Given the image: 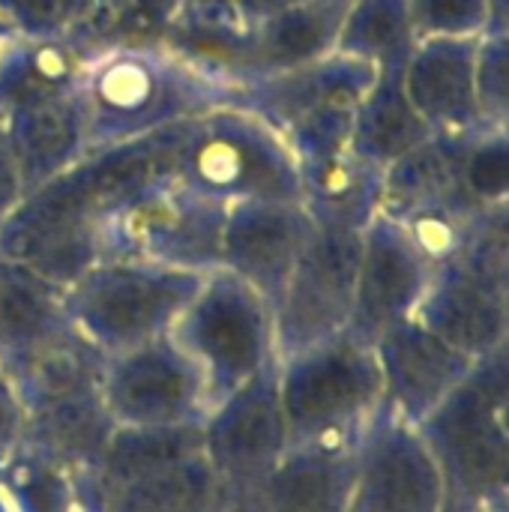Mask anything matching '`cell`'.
Instances as JSON below:
<instances>
[{"label":"cell","instance_id":"1","mask_svg":"<svg viewBox=\"0 0 509 512\" xmlns=\"http://www.w3.org/2000/svg\"><path fill=\"white\" fill-rule=\"evenodd\" d=\"M186 123L90 150L48 183L21 195L0 222V255L60 288L72 285L87 267L102 261L105 222L177 174Z\"/></svg>","mask_w":509,"mask_h":512},{"label":"cell","instance_id":"2","mask_svg":"<svg viewBox=\"0 0 509 512\" xmlns=\"http://www.w3.org/2000/svg\"><path fill=\"white\" fill-rule=\"evenodd\" d=\"M231 90L228 81L180 57L165 42L96 48L75 87L87 153L195 120L225 105Z\"/></svg>","mask_w":509,"mask_h":512},{"label":"cell","instance_id":"3","mask_svg":"<svg viewBox=\"0 0 509 512\" xmlns=\"http://www.w3.org/2000/svg\"><path fill=\"white\" fill-rule=\"evenodd\" d=\"M444 477V512L509 501V345L471 372L417 426Z\"/></svg>","mask_w":509,"mask_h":512},{"label":"cell","instance_id":"4","mask_svg":"<svg viewBox=\"0 0 509 512\" xmlns=\"http://www.w3.org/2000/svg\"><path fill=\"white\" fill-rule=\"evenodd\" d=\"M174 180L222 207L237 201H300V165L285 135L261 114L216 105L186 123Z\"/></svg>","mask_w":509,"mask_h":512},{"label":"cell","instance_id":"5","mask_svg":"<svg viewBox=\"0 0 509 512\" xmlns=\"http://www.w3.org/2000/svg\"><path fill=\"white\" fill-rule=\"evenodd\" d=\"M509 207L486 210L465 243L435 264L414 318L468 357L509 345Z\"/></svg>","mask_w":509,"mask_h":512},{"label":"cell","instance_id":"6","mask_svg":"<svg viewBox=\"0 0 509 512\" xmlns=\"http://www.w3.org/2000/svg\"><path fill=\"white\" fill-rule=\"evenodd\" d=\"M207 273L132 258H102L63 288V309L78 336L105 357L171 330Z\"/></svg>","mask_w":509,"mask_h":512},{"label":"cell","instance_id":"7","mask_svg":"<svg viewBox=\"0 0 509 512\" xmlns=\"http://www.w3.org/2000/svg\"><path fill=\"white\" fill-rule=\"evenodd\" d=\"M168 339L204 375L207 405H219L276 357L273 309L240 276L216 267L177 315Z\"/></svg>","mask_w":509,"mask_h":512},{"label":"cell","instance_id":"8","mask_svg":"<svg viewBox=\"0 0 509 512\" xmlns=\"http://www.w3.org/2000/svg\"><path fill=\"white\" fill-rule=\"evenodd\" d=\"M279 399L288 444L360 435L381 405V369L372 345L345 330L279 360Z\"/></svg>","mask_w":509,"mask_h":512},{"label":"cell","instance_id":"9","mask_svg":"<svg viewBox=\"0 0 509 512\" xmlns=\"http://www.w3.org/2000/svg\"><path fill=\"white\" fill-rule=\"evenodd\" d=\"M462 135L432 132L414 150L390 162L381 177L378 213L408 228L432 264L450 258L486 213L471 201L459 177Z\"/></svg>","mask_w":509,"mask_h":512},{"label":"cell","instance_id":"10","mask_svg":"<svg viewBox=\"0 0 509 512\" xmlns=\"http://www.w3.org/2000/svg\"><path fill=\"white\" fill-rule=\"evenodd\" d=\"M225 207L174 177L117 210L102 228V258H132L210 273L219 267Z\"/></svg>","mask_w":509,"mask_h":512},{"label":"cell","instance_id":"11","mask_svg":"<svg viewBox=\"0 0 509 512\" xmlns=\"http://www.w3.org/2000/svg\"><path fill=\"white\" fill-rule=\"evenodd\" d=\"M363 231L318 225L273 309V345L285 360L348 330Z\"/></svg>","mask_w":509,"mask_h":512},{"label":"cell","instance_id":"12","mask_svg":"<svg viewBox=\"0 0 509 512\" xmlns=\"http://www.w3.org/2000/svg\"><path fill=\"white\" fill-rule=\"evenodd\" d=\"M201 429L204 459L234 501H249L288 450V426L279 399V360L213 405Z\"/></svg>","mask_w":509,"mask_h":512},{"label":"cell","instance_id":"13","mask_svg":"<svg viewBox=\"0 0 509 512\" xmlns=\"http://www.w3.org/2000/svg\"><path fill=\"white\" fill-rule=\"evenodd\" d=\"M348 512H444V477L432 450L387 405L360 429Z\"/></svg>","mask_w":509,"mask_h":512},{"label":"cell","instance_id":"14","mask_svg":"<svg viewBox=\"0 0 509 512\" xmlns=\"http://www.w3.org/2000/svg\"><path fill=\"white\" fill-rule=\"evenodd\" d=\"M102 402L114 426L204 423L210 414L204 375L168 333L105 360Z\"/></svg>","mask_w":509,"mask_h":512},{"label":"cell","instance_id":"15","mask_svg":"<svg viewBox=\"0 0 509 512\" xmlns=\"http://www.w3.org/2000/svg\"><path fill=\"white\" fill-rule=\"evenodd\" d=\"M432 270L435 264L411 231L390 216L375 213L363 228L348 333L366 345H375L381 333L414 318Z\"/></svg>","mask_w":509,"mask_h":512},{"label":"cell","instance_id":"16","mask_svg":"<svg viewBox=\"0 0 509 512\" xmlns=\"http://www.w3.org/2000/svg\"><path fill=\"white\" fill-rule=\"evenodd\" d=\"M315 231L300 201H237L225 207L219 267L249 282L276 309L288 276Z\"/></svg>","mask_w":509,"mask_h":512},{"label":"cell","instance_id":"17","mask_svg":"<svg viewBox=\"0 0 509 512\" xmlns=\"http://www.w3.org/2000/svg\"><path fill=\"white\" fill-rule=\"evenodd\" d=\"M372 351L381 369V405L411 426H420L474 366V357L447 345L417 318L381 333Z\"/></svg>","mask_w":509,"mask_h":512},{"label":"cell","instance_id":"18","mask_svg":"<svg viewBox=\"0 0 509 512\" xmlns=\"http://www.w3.org/2000/svg\"><path fill=\"white\" fill-rule=\"evenodd\" d=\"M375 75L378 69L372 63L333 51L315 63L288 72L249 78L231 90L228 102L261 114L267 123L285 132L324 108H357Z\"/></svg>","mask_w":509,"mask_h":512},{"label":"cell","instance_id":"19","mask_svg":"<svg viewBox=\"0 0 509 512\" xmlns=\"http://www.w3.org/2000/svg\"><path fill=\"white\" fill-rule=\"evenodd\" d=\"M477 39L480 36L420 39L405 60V93L432 132L462 135L489 126L480 117L474 93Z\"/></svg>","mask_w":509,"mask_h":512},{"label":"cell","instance_id":"20","mask_svg":"<svg viewBox=\"0 0 509 512\" xmlns=\"http://www.w3.org/2000/svg\"><path fill=\"white\" fill-rule=\"evenodd\" d=\"M357 438L288 444L249 498L258 512H348Z\"/></svg>","mask_w":509,"mask_h":512},{"label":"cell","instance_id":"21","mask_svg":"<svg viewBox=\"0 0 509 512\" xmlns=\"http://www.w3.org/2000/svg\"><path fill=\"white\" fill-rule=\"evenodd\" d=\"M351 0H297L246 33V78L288 72L336 51ZM240 81V84H243Z\"/></svg>","mask_w":509,"mask_h":512},{"label":"cell","instance_id":"22","mask_svg":"<svg viewBox=\"0 0 509 512\" xmlns=\"http://www.w3.org/2000/svg\"><path fill=\"white\" fill-rule=\"evenodd\" d=\"M90 51L72 36H0V123L18 111L75 93Z\"/></svg>","mask_w":509,"mask_h":512},{"label":"cell","instance_id":"23","mask_svg":"<svg viewBox=\"0 0 509 512\" xmlns=\"http://www.w3.org/2000/svg\"><path fill=\"white\" fill-rule=\"evenodd\" d=\"M0 135L6 138V147L15 159L24 195L87 153L75 93L6 117L0 123Z\"/></svg>","mask_w":509,"mask_h":512},{"label":"cell","instance_id":"24","mask_svg":"<svg viewBox=\"0 0 509 512\" xmlns=\"http://www.w3.org/2000/svg\"><path fill=\"white\" fill-rule=\"evenodd\" d=\"M24 441L57 465L90 477L111 432L114 420L102 402V390H81L24 411Z\"/></svg>","mask_w":509,"mask_h":512},{"label":"cell","instance_id":"25","mask_svg":"<svg viewBox=\"0 0 509 512\" xmlns=\"http://www.w3.org/2000/svg\"><path fill=\"white\" fill-rule=\"evenodd\" d=\"M402 69L405 63L378 66V75L366 96L357 102L351 120L354 156L381 171L432 135V129L423 123V117L405 93Z\"/></svg>","mask_w":509,"mask_h":512},{"label":"cell","instance_id":"26","mask_svg":"<svg viewBox=\"0 0 509 512\" xmlns=\"http://www.w3.org/2000/svg\"><path fill=\"white\" fill-rule=\"evenodd\" d=\"M384 171L354 156L351 147L300 165L303 207L318 225L363 231L381 204Z\"/></svg>","mask_w":509,"mask_h":512},{"label":"cell","instance_id":"27","mask_svg":"<svg viewBox=\"0 0 509 512\" xmlns=\"http://www.w3.org/2000/svg\"><path fill=\"white\" fill-rule=\"evenodd\" d=\"M69 330L63 288L0 255V360L42 348Z\"/></svg>","mask_w":509,"mask_h":512},{"label":"cell","instance_id":"28","mask_svg":"<svg viewBox=\"0 0 509 512\" xmlns=\"http://www.w3.org/2000/svg\"><path fill=\"white\" fill-rule=\"evenodd\" d=\"M99 512H228L234 498L204 453L99 495Z\"/></svg>","mask_w":509,"mask_h":512},{"label":"cell","instance_id":"29","mask_svg":"<svg viewBox=\"0 0 509 512\" xmlns=\"http://www.w3.org/2000/svg\"><path fill=\"white\" fill-rule=\"evenodd\" d=\"M204 453V429L201 423H177V426H114L93 474L90 489L99 495L132 483L144 474L183 462L189 456Z\"/></svg>","mask_w":509,"mask_h":512},{"label":"cell","instance_id":"30","mask_svg":"<svg viewBox=\"0 0 509 512\" xmlns=\"http://www.w3.org/2000/svg\"><path fill=\"white\" fill-rule=\"evenodd\" d=\"M417 39L411 30L405 0H351L336 51L366 60L375 69L405 63Z\"/></svg>","mask_w":509,"mask_h":512},{"label":"cell","instance_id":"31","mask_svg":"<svg viewBox=\"0 0 509 512\" xmlns=\"http://www.w3.org/2000/svg\"><path fill=\"white\" fill-rule=\"evenodd\" d=\"M177 6L180 0H93L72 39L87 51L105 45L159 42L177 15Z\"/></svg>","mask_w":509,"mask_h":512},{"label":"cell","instance_id":"32","mask_svg":"<svg viewBox=\"0 0 509 512\" xmlns=\"http://www.w3.org/2000/svg\"><path fill=\"white\" fill-rule=\"evenodd\" d=\"M459 177L483 210L509 204V126H480L462 135Z\"/></svg>","mask_w":509,"mask_h":512},{"label":"cell","instance_id":"33","mask_svg":"<svg viewBox=\"0 0 509 512\" xmlns=\"http://www.w3.org/2000/svg\"><path fill=\"white\" fill-rule=\"evenodd\" d=\"M93 0H0V24L12 36L60 39L75 36Z\"/></svg>","mask_w":509,"mask_h":512},{"label":"cell","instance_id":"34","mask_svg":"<svg viewBox=\"0 0 509 512\" xmlns=\"http://www.w3.org/2000/svg\"><path fill=\"white\" fill-rule=\"evenodd\" d=\"M414 39L483 36L492 27L489 0H405Z\"/></svg>","mask_w":509,"mask_h":512},{"label":"cell","instance_id":"35","mask_svg":"<svg viewBox=\"0 0 509 512\" xmlns=\"http://www.w3.org/2000/svg\"><path fill=\"white\" fill-rule=\"evenodd\" d=\"M474 93L483 123L509 126V33H483L477 39Z\"/></svg>","mask_w":509,"mask_h":512},{"label":"cell","instance_id":"36","mask_svg":"<svg viewBox=\"0 0 509 512\" xmlns=\"http://www.w3.org/2000/svg\"><path fill=\"white\" fill-rule=\"evenodd\" d=\"M24 405L9 381V375L0 369V462L24 441Z\"/></svg>","mask_w":509,"mask_h":512},{"label":"cell","instance_id":"37","mask_svg":"<svg viewBox=\"0 0 509 512\" xmlns=\"http://www.w3.org/2000/svg\"><path fill=\"white\" fill-rule=\"evenodd\" d=\"M24 189H21V177L15 168V159L6 147V138L0 135V222L9 216V210L21 201Z\"/></svg>","mask_w":509,"mask_h":512},{"label":"cell","instance_id":"38","mask_svg":"<svg viewBox=\"0 0 509 512\" xmlns=\"http://www.w3.org/2000/svg\"><path fill=\"white\" fill-rule=\"evenodd\" d=\"M291 3H297V0H234V6H237L240 18H243L249 27H252L255 21H261V18L273 15V12L285 9V6H291Z\"/></svg>","mask_w":509,"mask_h":512},{"label":"cell","instance_id":"39","mask_svg":"<svg viewBox=\"0 0 509 512\" xmlns=\"http://www.w3.org/2000/svg\"><path fill=\"white\" fill-rule=\"evenodd\" d=\"M492 27L489 33H509V0H489Z\"/></svg>","mask_w":509,"mask_h":512},{"label":"cell","instance_id":"40","mask_svg":"<svg viewBox=\"0 0 509 512\" xmlns=\"http://www.w3.org/2000/svg\"><path fill=\"white\" fill-rule=\"evenodd\" d=\"M228 512H258L255 507H252V501H234L231 504V510Z\"/></svg>","mask_w":509,"mask_h":512},{"label":"cell","instance_id":"41","mask_svg":"<svg viewBox=\"0 0 509 512\" xmlns=\"http://www.w3.org/2000/svg\"><path fill=\"white\" fill-rule=\"evenodd\" d=\"M477 512H509V501H501V504H489V507H483V510Z\"/></svg>","mask_w":509,"mask_h":512},{"label":"cell","instance_id":"42","mask_svg":"<svg viewBox=\"0 0 509 512\" xmlns=\"http://www.w3.org/2000/svg\"><path fill=\"white\" fill-rule=\"evenodd\" d=\"M0 36H3V33H0Z\"/></svg>","mask_w":509,"mask_h":512}]
</instances>
